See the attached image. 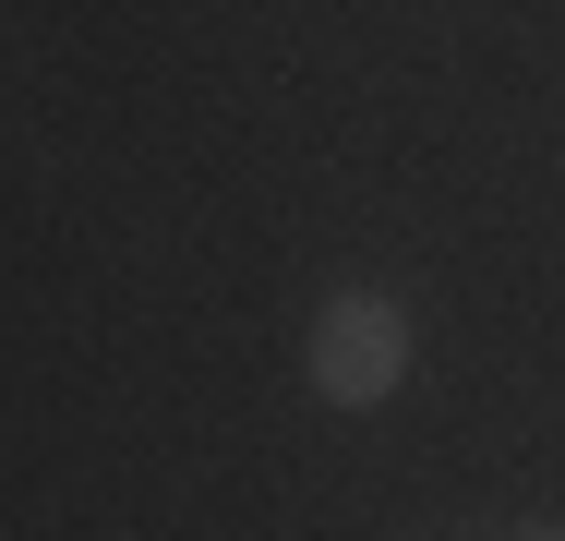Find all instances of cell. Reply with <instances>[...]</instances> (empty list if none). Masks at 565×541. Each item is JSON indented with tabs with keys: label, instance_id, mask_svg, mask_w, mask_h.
<instances>
[{
	"label": "cell",
	"instance_id": "cell-1",
	"mask_svg": "<svg viewBox=\"0 0 565 541\" xmlns=\"http://www.w3.org/2000/svg\"><path fill=\"white\" fill-rule=\"evenodd\" d=\"M313 397L326 410H385L397 385H409V314L385 301V289H338L326 314H313Z\"/></svg>",
	"mask_w": 565,
	"mask_h": 541
},
{
	"label": "cell",
	"instance_id": "cell-2",
	"mask_svg": "<svg viewBox=\"0 0 565 541\" xmlns=\"http://www.w3.org/2000/svg\"><path fill=\"white\" fill-rule=\"evenodd\" d=\"M505 541H565V530H554V518H530V530H505Z\"/></svg>",
	"mask_w": 565,
	"mask_h": 541
}]
</instances>
